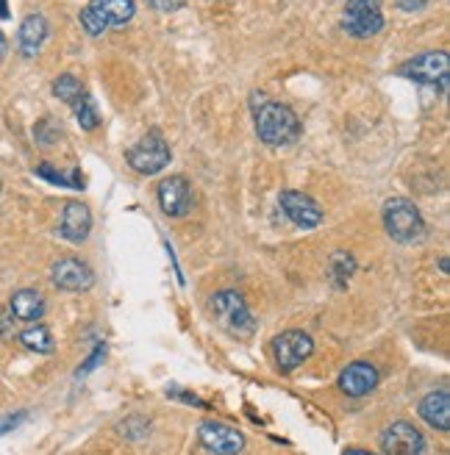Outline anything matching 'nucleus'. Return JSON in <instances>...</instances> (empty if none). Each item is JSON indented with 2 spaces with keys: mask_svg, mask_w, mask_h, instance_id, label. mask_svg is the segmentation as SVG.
I'll list each match as a JSON object with an SVG mask.
<instances>
[{
  "mask_svg": "<svg viewBox=\"0 0 450 455\" xmlns=\"http://www.w3.org/2000/svg\"><path fill=\"white\" fill-rule=\"evenodd\" d=\"M36 175L44 178V180H51V184H56V187L84 189V175H81L78 170H73V172H59V170H53L51 164H39V167H36Z\"/></svg>",
  "mask_w": 450,
  "mask_h": 455,
  "instance_id": "412c9836",
  "label": "nucleus"
},
{
  "mask_svg": "<svg viewBox=\"0 0 450 455\" xmlns=\"http://www.w3.org/2000/svg\"><path fill=\"white\" fill-rule=\"evenodd\" d=\"M256 133L259 140L269 148H281L298 140L301 133V123L295 117V111L284 103H261V108L256 111Z\"/></svg>",
  "mask_w": 450,
  "mask_h": 455,
  "instance_id": "f257e3e1",
  "label": "nucleus"
},
{
  "mask_svg": "<svg viewBox=\"0 0 450 455\" xmlns=\"http://www.w3.org/2000/svg\"><path fill=\"white\" fill-rule=\"evenodd\" d=\"M348 455H375V452H365V450H350Z\"/></svg>",
  "mask_w": 450,
  "mask_h": 455,
  "instance_id": "c85d7f7f",
  "label": "nucleus"
},
{
  "mask_svg": "<svg viewBox=\"0 0 450 455\" xmlns=\"http://www.w3.org/2000/svg\"><path fill=\"white\" fill-rule=\"evenodd\" d=\"M0 17L9 20V9H6V0H0Z\"/></svg>",
  "mask_w": 450,
  "mask_h": 455,
  "instance_id": "cd10ccee",
  "label": "nucleus"
},
{
  "mask_svg": "<svg viewBox=\"0 0 450 455\" xmlns=\"http://www.w3.org/2000/svg\"><path fill=\"white\" fill-rule=\"evenodd\" d=\"M89 9H92V14L106 28L125 26V22L133 17V12H137L133 0H89Z\"/></svg>",
  "mask_w": 450,
  "mask_h": 455,
  "instance_id": "dca6fc26",
  "label": "nucleus"
},
{
  "mask_svg": "<svg viewBox=\"0 0 450 455\" xmlns=\"http://www.w3.org/2000/svg\"><path fill=\"white\" fill-rule=\"evenodd\" d=\"M73 111H76V120H78V125L84 128V131H95L98 125H100V114H98V106H95V100L89 98L86 92H81L73 103Z\"/></svg>",
  "mask_w": 450,
  "mask_h": 455,
  "instance_id": "6ab92c4d",
  "label": "nucleus"
},
{
  "mask_svg": "<svg viewBox=\"0 0 450 455\" xmlns=\"http://www.w3.org/2000/svg\"><path fill=\"white\" fill-rule=\"evenodd\" d=\"M381 450L387 455H422L425 439L409 422H392L384 434H381Z\"/></svg>",
  "mask_w": 450,
  "mask_h": 455,
  "instance_id": "6e6552de",
  "label": "nucleus"
},
{
  "mask_svg": "<svg viewBox=\"0 0 450 455\" xmlns=\"http://www.w3.org/2000/svg\"><path fill=\"white\" fill-rule=\"evenodd\" d=\"M212 311L217 323L237 336H251L256 331V320L247 311V303L242 300L239 291H220L212 298Z\"/></svg>",
  "mask_w": 450,
  "mask_h": 455,
  "instance_id": "20e7f679",
  "label": "nucleus"
},
{
  "mask_svg": "<svg viewBox=\"0 0 450 455\" xmlns=\"http://www.w3.org/2000/svg\"><path fill=\"white\" fill-rule=\"evenodd\" d=\"M89 228H92V214H89V209L84 206V203L73 200V203H67L64 206V214H61V228H59V234L64 239H70V242H84L89 236Z\"/></svg>",
  "mask_w": 450,
  "mask_h": 455,
  "instance_id": "4468645a",
  "label": "nucleus"
},
{
  "mask_svg": "<svg viewBox=\"0 0 450 455\" xmlns=\"http://www.w3.org/2000/svg\"><path fill=\"white\" fill-rule=\"evenodd\" d=\"M384 228H387V234L400 244H412L425 236V222H422L417 206L406 197H392L384 203Z\"/></svg>",
  "mask_w": 450,
  "mask_h": 455,
  "instance_id": "f03ea898",
  "label": "nucleus"
},
{
  "mask_svg": "<svg viewBox=\"0 0 450 455\" xmlns=\"http://www.w3.org/2000/svg\"><path fill=\"white\" fill-rule=\"evenodd\" d=\"M342 26L356 39H370L384 28V12H381V0H348Z\"/></svg>",
  "mask_w": 450,
  "mask_h": 455,
  "instance_id": "39448f33",
  "label": "nucleus"
},
{
  "mask_svg": "<svg viewBox=\"0 0 450 455\" xmlns=\"http://www.w3.org/2000/svg\"><path fill=\"white\" fill-rule=\"evenodd\" d=\"M81 92H84L81 81H78L76 76H70V73H64V76H59V78L53 81V95H56L59 100H64V103H73Z\"/></svg>",
  "mask_w": 450,
  "mask_h": 455,
  "instance_id": "4be33fe9",
  "label": "nucleus"
},
{
  "mask_svg": "<svg viewBox=\"0 0 450 455\" xmlns=\"http://www.w3.org/2000/svg\"><path fill=\"white\" fill-rule=\"evenodd\" d=\"M429 0H398V6L403 9V12H414V9H422Z\"/></svg>",
  "mask_w": 450,
  "mask_h": 455,
  "instance_id": "a878e982",
  "label": "nucleus"
},
{
  "mask_svg": "<svg viewBox=\"0 0 450 455\" xmlns=\"http://www.w3.org/2000/svg\"><path fill=\"white\" fill-rule=\"evenodd\" d=\"M81 26H84V31H86L89 36H100V34L106 31V26L92 14V9H89V6L81 12Z\"/></svg>",
  "mask_w": 450,
  "mask_h": 455,
  "instance_id": "5701e85b",
  "label": "nucleus"
},
{
  "mask_svg": "<svg viewBox=\"0 0 450 455\" xmlns=\"http://www.w3.org/2000/svg\"><path fill=\"white\" fill-rule=\"evenodd\" d=\"M28 414L26 411H17V414H6V417H0V436L9 434V430H14L20 422H26Z\"/></svg>",
  "mask_w": 450,
  "mask_h": 455,
  "instance_id": "b1692460",
  "label": "nucleus"
},
{
  "mask_svg": "<svg viewBox=\"0 0 450 455\" xmlns=\"http://www.w3.org/2000/svg\"><path fill=\"white\" fill-rule=\"evenodd\" d=\"M20 341H22V347L31 350V353H53V336L51 331L44 328V325H34L28 331H22L20 333Z\"/></svg>",
  "mask_w": 450,
  "mask_h": 455,
  "instance_id": "aec40b11",
  "label": "nucleus"
},
{
  "mask_svg": "<svg viewBox=\"0 0 450 455\" xmlns=\"http://www.w3.org/2000/svg\"><path fill=\"white\" fill-rule=\"evenodd\" d=\"M420 417L437 430H447L450 427V395H447V389L425 395L420 400Z\"/></svg>",
  "mask_w": 450,
  "mask_h": 455,
  "instance_id": "f3484780",
  "label": "nucleus"
},
{
  "mask_svg": "<svg viewBox=\"0 0 450 455\" xmlns=\"http://www.w3.org/2000/svg\"><path fill=\"white\" fill-rule=\"evenodd\" d=\"M447 70H450V59L445 51H429L409 59L406 64H400V76L414 78L420 84H439L447 89Z\"/></svg>",
  "mask_w": 450,
  "mask_h": 455,
  "instance_id": "423d86ee",
  "label": "nucleus"
},
{
  "mask_svg": "<svg viewBox=\"0 0 450 455\" xmlns=\"http://www.w3.org/2000/svg\"><path fill=\"white\" fill-rule=\"evenodd\" d=\"M281 209L298 228H317L323 222V209L317 206V200L303 192H281Z\"/></svg>",
  "mask_w": 450,
  "mask_h": 455,
  "instance_id": "f8f14e48",
  "label": "nucleus"
},
{
  "mask_svg": "<svg viewBox=\"0 0 450 455\" xmlns=\"http://www.w3.org/2000/svg\"><path fill=\"white\" fill-rule=\"evenodd\" d=\"M48 39V20L42 14H28L22 20L20 34H17V44H20V53L26 59H34L39 53V48Z\"/></svg>",
  "mask_w": 450,
  "mask_h": 455,
  "instance_id": "2eb2a0df",
  "label": "nucleus"
},
{
  "mask_svg": "<svg viewBox=\"0 0 450 455\" xmlns=\"http://www.w3.org/2000/svg\"><path fill=\"white\" fill-rule=\"evenodd\" d=\"M51 281L61 291H86L95 283V272L78 259H61L51 269Z\"/></svg>",
  "mask_w": 450,
  "mask_h": 455,
  "instance_id": "9d476101",
  "label": "nucleus"
},
{
  "mask_svg": "<svg viewBox=\"0 0 450 455\" xmlns=\"http://www.w3.org/2000/svg\"><path fill=\"white\" fill-rule=\"evenodd\" d=\"M148 4L159 12H175V9L184 6V0H148Z\"/></svg>",
  "mask_w": 450,
  "mask_h": 455,
  "instance_id": "393cba45",
  "label": "nucleus"
},
{
  "mask_svg": "<svg viewBox=\"0 0 450 455\" xmlns=\"http://www.w3.org/2000/svg\"><path fill=\"white\" fill-rule=\"evenodd\" d=\"M0 189H4V187H0Z\"/></svg>",
  "mask_w": 450,
  "mask_h": 455,
  "instance_id": "c756f323",
  "label": "nucleus"
},
{
  "mask_svg": "<svg viewBox=\"0 0 450 455\" xmlns=\"http://www.w3.org/2000/svg\"><path fill=\"white\" fill-rule=\"evenodd\" d=\"M156 197H159V206L167 217H187L192 209V192H189L187 178L181 175L165 178L159 189H156Z\"/></svg>",
  "mask_w": 450,
  "mask_h": 455,
  "instance_id": "9b49d317",
  "label": "nucleus"
},
{
  "mask_svg": "<svg viewBox=\"0 0 450 455\" xmlns=\"http://www.w3.org/2000/svg\"><path fill=\"white\" fill-rule=\"evenodd\" d=\"M200 444L214 455H239L245 450V436L237 427L222 422H204L197 430Z\"/></svg>",
  "mask_w": 450,
  "mask_h": 455,
  "instance_id": "1a4fd4ad",
  "label": "nucleus"
},
{
  "mask_svg": "<svg viewBox=\"0 0 450 455\" xmlns=\"http://www.w3.org/2000/svg\"><path fill=\"white\" fill-rule=\"evenodd\" d=\"M273 353H276L278 367L284 372H292V370H298L301 363L314 353V341L303 331H284L273 341Z\"/></svg>",
  "mask_w": 450,
  "mask_h": 455,
  "instance_id": "0eeeda50",
  "label": "nucleus"
},
{
  "mask_svg": "<svg viewBox=\"0 0 450 455\" xmlns=\"http://www.w3.org/2000/svg\"><path fill=\"white\" fill-rule=\"evenodd\" d=\"M12 314L22 323H39L44 314V300L36 289H20L12 294Z\"/></svg>",
  "mask_w": 450,
  "mask_h": 455,
  "instance_id": "a211bd4d",
  "label": "nucleus"
},
{
  "mask_svg": "<svg viewBox=\"0 0 450 455\" xmlns=\"http://www.w3.org/2000/svg\"><path fill=\"white\" fill-rule=\"evenodd\" d=\"M125 162L131 164L133 172H140V175H156V172H162L170 164V148L162 140L159 131H150V133L142 136L137 145L128 148Z\"/></svg>",
  "mask_w": 450,
  "mask_h": 455,
  "instance_id": "7ed1b4c3",
  "label": "nucleus"
},
{
  "mask_svg": "<svg viewBox=\"0 0 450 455\" xmlns=\"http://www.w3.org/2000/svg\"><path fill=\"white\" fill-rule=\"evenodd\" d=\"M4 56H6V36L0 31V61H4Z\"/></svg>",
  "mask_w": 450,
  "mask_h": 455,
  "instance_id": "bb28decb",
  "label": "nucleus"
},
{
  "mask_svg": "<svg viewBox=\"0 0 450 455\" xmlns=\"http://www.w3.org/2000/svg\"><path fill=\"white\" fill-rule=\"evenodd\" d=\"M375 386H378V370L367 361L350 363V367H345L340 375V389L348 397H365L375 389Z\"/></svg>",
  "mask_w": 450,
  "mask_h": 455,
  "instance_id": "ddd939ff",
  "label": "nucleus"
}]
</instances>
